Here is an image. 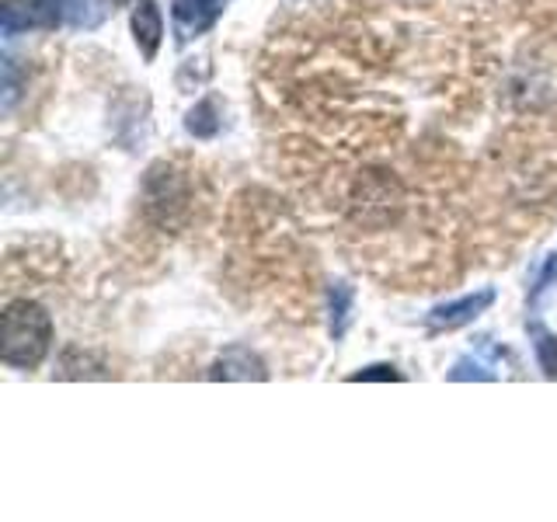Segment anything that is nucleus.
<instances>
[{
    "label": "nucleus",
    "mask_w": 557,
    "mask_h": 522,
    "mask_svg": "<svg viewBox=\"0 0 557 522\" xmlns=\"http://www.w3.org/2000/svg\"><path fill=\"white\" fill-rule=\"evenodd\" d=\"M0 359L11 370H35L52 345V318L35 300H11L4 307V331H0Z\"/></svg>",
    "instance_id": "1"
},
{
    "label": "nucleus",
    "mask_w": 557,
    "mask_h": 522,
    "mask_svg": "<svg viewBox=\"0 0 557 522\" xmlns=\"http://www.w3.org/2000/svg\"><path fill=\"white\" fill-rule=\"evenodd\" d=\"M144 196H147V213L157 223H174V216L185 213L188 209V188L185 178L174 167L168 164H153L147 171V182H144Z\"/></svg>",
    "instance_id": "2"
},
{
    "label": "nucleus",
    "mask_w": 557,
    "mask_h": 522,
    "mask_svg": "<svg viewBox=\"0 0 557 522\" xmlns=\"http://www.w3.org/2000/svg\"><path fill=\"white\" fill-rule=\"evenodd\" d=\"M492 303H495V289H481V293L460 296V300H453V303L432 307V313L425 318L429 321V331H432V335H443V331L467 327L470 321H478Z\"/></svg>",
    "instance_id": "3"
},
{
    "label": "nucleus",
    "mask_w": 557,
    "mask_h": 522,
    "mask_svg": "<svg viewBox=\"0 0 557 522\" xmlns=\"http://www.w3.org/2000/svg\"><path fill=\"white\" fill-rule=\"evenodd\" d=\"M209 380H269V370L251 348L231 345V348H223V356L213 362Z\"/></svg>",
    "instance_id": "4"
},
{
    "label": "nucleus",
    "mask_w": 557,
    "mask_h": 522,
    "mask_svg": "<svg viewBox=\"0 0 557 522\" xmlns=\"http://www.w3.org/2000/svg\"><path fill=\"white\" fill-rule=\"evenodd\" d=\"M133 35H136V46L144 52L147 60L157 57L164 39V14L153 0H136V11H133Z\"/></svg>",
    "instance_id": "5"
},
{
    "label": "nucleus",
    "mask_w": 557,
    "mask_h": 522,
    "mask_svg": "<svg viewBox=\"0 0 557 522\" xmlns=\"http://www.w3.org/2000/svg\"><path fill=\"white\" fill-rule=\"evenodd\" d=\"M223 0H174V22L185 35H196L216 22Z\"/></svg>",
    "instance_id": "6"
},
{
    "label": "nucleus",
    "mask_w": 557,
    "mask_h": 522,
    "mask_svg": "<svg viewBox=\"0 0 557 522\" xmlns=\"http://www.w3.org/2000/svg\"><path fill=\"white\" fill-rule=\"evenodd\" d=\"M39 25H60V22H84L87 0H35L32 4Z\"/></svg>",
    "instance_id": "7"
},
{
    "label": "nucleus",
    "mask_w": 557,
    "mask_h": 522,
    "mask_svg": "<svg viewBox=\"0 0 557 522\" xmlns=\"http://www.w3.org/2000/svg\"><path fill=\"white\" fill-rule=\"evenodd\" d=\"M352 303H356V296H352V286H345V283H335L327 289V313H331V335L342 338L345 335V327H348V318H352Z\"/></svg>",
    "instance_id": "8"
},
{
    "label": "nucleus",
    "mask_w": 557,
    "mask_h": 522,
    "mask_svg": "<svg viewBox=\"0 0 557 522\" xmlns=\"http://www.w3.org/2000/svg\"><path fill=\"white\" fill-rule=\"evenodd\" d=\"M530 338H533L536 365L544 370L547 380H557V335H550V331L540 324H530Z\"/></svg>",
    "instance_id": "9"
},
{
    "label": "nucleus",
    "mask_w": 557,
    "mask_h": 522,
    "mask_svg": "<svg viewBox=\"0 0 557 522\" xmlns=\"http://www.w3.org/2000/svg\"><path fill=\"white\" fill-rule=\"evenodd\" d=\"M185 129L191 133V136H216V129H220V119H216V101L213 98H206V101H199L196 109L188 112V119H185Z\"/></svg>",
    "instance_id": "10"
},
{
    "label": "nucleus",
    "mask_w": 557,
    "mask_h": 522,
    "mask_svg": "<svg viewBox=\"0 0 557 522\" xmlns=\"http://www.w3.org/2000/svg\"><path fill=\"white\" fill-rule=\"evenodd\" d=\"M348 380H352V383H359V380H400V373L394 370V365H370V370L352 373Z\"/></svg>",
    "instance_id": "11"
}]
</instances>
